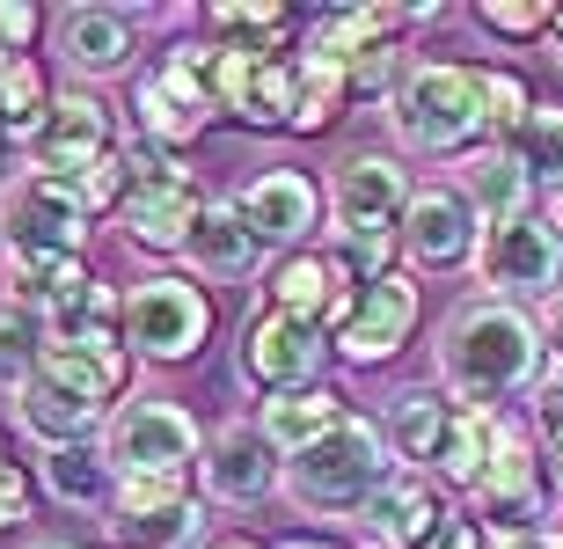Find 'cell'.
<instances>
[{
  "mask_svg": "<svg viewBox=\"0 0 563 549\" xmlns=\"http://www.w3.org/2000/svg\"><path fill=\"white\" fill-rule=\"evenodd\" d=\"M88 220H96V212H88L81 190L59 184V176H22L15 198H8V234H15V250H30V256H81Z\"/></svg>",
  "mask_w": 563,
  "mask_h": 549,
  "instance_id": "9a60e30c",
  "label": "cell"
},
{
  "mask_svg": "<svg viewBox=\"0 0 563 549\" xmlns=\"http://www.w3.org/2000/svg\"><path fill=\"white\" fill-rule=\"evenodd\" d=\"M37 374L66 396H81L103 410L110 396H125L132 381V352H125V330H81V338H44L37 352Z\"/></svg>",
  "mask_w": 563,
  "mask_h": 549,
  "instance_id": "2e32d148",
  "label": "cell"
},
{
  "mask_svg": "<svg viewBox=\"0 0 563 549\" xmlns=\"http://www.w3.org/2000/svg\"><path fill=\"white\" fill-rule=\"evenodd\" d=\"M44 484L59 491L66 506L118 498V484H110V462H103V454H88V447H52V454H44Z\"/></svg>",
  "mask_w": 563,
  "mask_h": 549,
  "instance_id": "d6a6232c",
  "label": "cell"
},
{
  "mask_svg": "<svg viewBox=\"0 0 563 549\" xmlns=\"http://www.w3.org/2000/svg\"><path fill=\"white\" fill-rule=\"evenodd\" d=\"M505 154L527 169V184H534V190H563V110L556 103H534V118L505 140Z\"/></svg>",
  "mask_w": 563,
  "mask_h": 549,
  "instance_id": "4dcf8cb0",
  "label": "cell"
},
{
  "mask_svg": "<svg viewBox=\"0 0 563 549\" xmlns=\"http://www.w3.org/2000/svg\"><path fill=\"white\" fill-rule=\"evenodd\" d=\"M542 322L512 308V300H468L446 338H439V381L454 403H476V410H498L505 396H520L542 381Z\"/></svg>",
  "mask_w": 563,
  "mask_h": 549,
  "instance_id": "6da1fadb",
  "label": "cell"
},
{
  "mask_svg": "<svg viewBox=\"0 0 563 549\" xmlns=\"http://www.w3.org/2000/svg\"><path fill=\"white\" fill-rule=\"evenodd\" d=\"M454 410H461V403L446 396V388H402V396L388 403V447H396L402 462L432 469V454H439V440H446Z\"/></svg>",
  "mask_w": 563,
  "mask_h": 549,
  "instance_id": "4316f807",
  "label": "cell"
},
{
  "mask_svg": "<svg viewBox=\"0 0 563 549\" xmlns=\"http://www.w3.org/2000/svg\"><path fill=\"white\" fill-rule=\"evenodd\" d=\"M125 352L132 360H154V366H184L206 352L212 338V300L206 286L190 278H140L125 294Z\"/></svg>",
  "mask_w": 563,
  "mask_h": 549,
  "instance_id": "8992f818",
  "label": "cell"
},
{
  "mask_svg": "<svg viewBox=\"0 0 563 549\" xmlns=\"http://www.w3.org/2000/svg\"><path fill=\"white\" fill-rule=\"evenodd\" d=\"M483 250V220L468 206L461 184H418L410 190V212H402V256L410 272H461L476 264Z\"/></svg>",
  "mask_w": 563,
  "mask_h": 549,
  "instance_id": "7c38bea8",
  "label": "cell"
},
{
  "mask_svg": "<svg viewBox=\"0 0 563 549\" xmlns=\"http://www.w3.org/2000/svg\"><path fill=\"white\" fill-rule=\"evenodd\" d=\"M8 162H15V132L0 125V169H8Z\"/></svg>",
  "mask_w": 563,
  "mask_h": 549,
  "instance_id": "ee69618b",
  "label": "cell"
},
{
  "mask_svg": "<svg viewBox=\"0 0 563 549\" xmlns=\"http://www.w3.org/2000/svg\"><path fill=\"white\" fill-rule=\"evenodd\" d=\"M352 418V410H344V396H336L330 381H322V388H292V396H264V418H256V432H264V440L278 447V454H300V447H314L322 440V432H336V425Z\"/></svg>",
  "mask_w": 563,
  "mask_h": 549,
  "instance_id": "603a6c76",
  "label": "cell"
},
{
  "mask_svg": "<svg viewBox=\"0 0 563 549\" xmlns=\"http://www.w3.org/2000/svg\"><path fill=\"white\" fill-rule=\"evenodd\" d=\"M410 176L396 154H352L330 184V220H336V264L374 286L388 278V256L402 250V212H410Z\"/></svg>",
  "mask_w": 563,
  "mask_h": 549,
  "instance_id": "7a4b0ae2",
  "label": "cell"
},
{
  "mask_svg": "<svg viewBox=\"0 0 563 549\" xmlns=\"http://www.w3.org/2000/svg\"><path fill=\"white\" fill-rule=\"evenodd\" d=\"M44 110H52V88H44L37 59L30 52H0V125L15 132V140H37Z\"/></svg>",
  "mask_w": 563,
  "mask_h": 549,
  "instance_id": "f546056e",
  "label": "cell"
},
{
  "mask_svg": "<svg viewBox=\"0 0 563 549\" xmlns=\"http://www.w3.org/2000/svg\"><path fill=\"white\" fill-rule=\"evenodd\" d=\"M206 30H220L228 44H250V52H278L286 44V8L278 0H212Z\"/></svg>",
  "mask_w": 563,
  "mask_h": 549,
  "instance_id": "1f68e13d",
  "label": "cell"
},
{
  "mask_svg": "<svg viewBox=\"0 0 563 549\" xmlns=\"http://www.w3.org/2000/svg\"><path fill=\"white\" fill-rule=\"evenodd\" d=\"M212 96L228 118L256 132H292V96H300V59L286 52H250V44H212Z\"/></svg>",
  "mask_w": 563,
  "mask_h": 549,
  "instance_id": "30bf717a",
  "label": "cell"
},
{
  "mask_svg": "<svg viewBox=\"0 0 563 549\" xmlns=\"http://www.w3.org/2000/svg\"><path fill=\"white\" fill-rule=\"evenodd\" d=\"M278 549H344V542H330V535H292V542H278Z\"/></svg>",
  "mask_w": 563,
  "mask_h": 549,
  "instance_id": "b9f144b4",
  "label": "cell"
},
{
  "mask_svg": "<svg viewBox=\"0 0 563 549\" xmlns=\"http://www.w3.org/2000/svg\"><path fill=\"white\" fill-rule=\"evenodd\" d=\"M534 447H542V469H549V491H563V374L542 388L534 403Z\"/></svg>",
  "mask_w": 563,
  "mask_h": 549,
  "instance_id": "8d00e7d4",
  "label": "cell"
},
{
  "mask_svg": "<svg viewBox=\"0 0 563 549\" xmlns=\"http://www.w3.org/2000/svg\"><path fill=\"white\" fill-rule=\"evenodd\" d=\"M59 59L74 66V74H88V81H103V74H125L132 66V15L125 8H66L59 22Z\"/></svg>",
  "mask_w": 563,
  "mask_h": 549,
  "instance_id": "7402d4cb",
  "label": "cell"
},
{
  "mask_svg": "<svg viewBox=\"0 0 563 549\" xmlns=\"http://www.w3.org/2000/svg\"><path fill=\"white\" fill-rule=\"evenodd\" d=\"M396 66H402L396 44H374V52H358V59H352V96H380V88L396 81Z\"/></svg>",
  "mask_w": 563,
  "mask_h": 549,
  "instance_id": "74e56055",
  "label": "cell"
},
{
  "mask_svg": "<svg viewBox=\"0 0 563 549\" xmlns=\"http://www.w3.org/2000/svg\"><path fill=\"white\" fill-rule=\"evenodd\" d=\"M483 286H498V300H542L563 286V228L556 220H512V228L483 234Z\"/></svg>",
  "mask_w": 563,
  "mask_h": 549,
  "instance_id": "5bb4252c",
  "label": "cell"
},
{
  "mask_svg": "<svg viewBox=\"0 0 563 549\" xmlns=\"http://www.w3.org/2000/svg\"><path fill=\"white\" fill-rule=\"evenodd\" d=\"M461 190H468V206H476L483 234H490V228H512V220H527V198H534L527 169H520V162H512L505 147L468 154V169H461Z\"/></svg>",
  "mask_w": 563,
  "mask_h": 549,
  "instance_id": "cb8c5ba5",
  "label": "cell"
},
{
  "mask_svg": "<svg viewBox=\"0 0 563 549\" xmlns=\"http://www.w3.org/2000/svg\"><path fill=\"white\" fill-rule=\"evenodd\" d=\"M132 118H140L146 147H190V140L220 118V96H212V44H176V52L132 88Z\"/></svg>",
  "mask_w": 563,
  "mask_h": 549,
  "instance_id": "5b68a950",
  "label": "cell"
},
{
  "mask_svg": "<svg viewBox=\"0 0 563 549\" xmlns=\"http://www.w3.org/2000/svg\"><path fill=\"white\" fill-rule=\"evenodd\" d=\"M30 154H37V176L81 184L88 169H103L110 154H118V118H110L103 96L66 88V96H52V110H44V132L30 140Z\"/></svg>",
  "mask_w": 563,
  "mask_h": 549,
  "instance_id": "8fae6325",
  "label": "cell"
},
{
  "mask_svg": "<svg viewBox=\"0 0 563 549\" xmlns=\"http://www.w3.org/2000/svg\"><path fill=\"white\" fill-rule=\"evenodd\" d=\"M549 37H556V44H563V8H556V30H549Z\"/></svg>",
  "mask_w": 563,
  "mask_h": 549,
  "instance_id": "7dc6e473",
  "label": "cell"
},
{
  "mask_svg": "<svg viewBox=\"0 0 563 549\" xmlns=\"http://www.w3.org/2000/svg\"><path fill=\"white\" fill-rule=\"evenodd\" d=\"M118 528L140 549H190L206 528V506L176 476H118Z\"/></svg>",
  "mask_w": 563,
  "mask_h": 549,
  "instance_id": "ac0fdd59",
  "label": "cell"
},
{
  "mask_svg": "<svg viewBox=\"0 0 563 549\" xmlns=\"http://www.w3.org/2000/svg\"><path fill=\"white\" fill-rule=\"evenodd\" d=\"M396 140L410 154H468L490 140V110H483V66L461 59H424L396 81Z\"/></svg>",
  "mask_w": 563,
  "mask_h": 549,
  "instance_id": "277c9868",
  "label": "cell"
},
{
  "mask_svg": "<svg viewBox=\"0 0 563 549\" xmlns=\"http://www.w3.org/2000/svg\"><path fill=\"white\" fill-rule=\"evenodd\" d=\"M542 344H549V360H556V374H563V300L549 308V330H542Z\"/></svg>",
  "mask_w": 563,
  "mask_h": 549,
  "instance_id": "60d3db41",
  "label": "cell"
},
{
  "mask_svg": "<svg viewBox=\"0 0 563 549\" xmlns=\"http://www.w3.org/2000/svg\"><path fill=\"white\" fill-rule=\"evenodd\" d=\"M542 549H563V528H549V535H542Z\"/></svg>",
  "mask_w": 563,
  "mask_h": 549,
  "instance_id": "f6af8a7d",
  "label": "cell"
},
{
  "mask_svg": "<svg viewBox=\"0 0 563 549\" xmlns=\"http://www.w3.org/2000/svg\"><path fill=\"white\" fill-rule=\"evenodd\" d=\"M336 344L330 330H314V322L286 316V308H256L242 322V381L264 388V396H292V388H322V360H330Z\"/></svg>",
  "mask_w": 563,
  "mask_h": 549,
  "instance_id": "9c48e42d",
  "label": "cell"
},
{
  "mask_svg": "<svg viewBox=\"0 0 563 549\" xmlns=\"http://www.w3.org/2000/svg\"><path fill=\"white\" fill-rule=\"evenodd\" d=\"M352 103V66L330 52H300V96H292V132H330Z\"/></svg>",
  "mask_w": 563,
  "mask_h": 549,
  "instance_id": "83f0119b",
  "label": "cell"
},
{
  "mask_svg": "<svg viewBox=\"0 0 563 549\" xmlns=\"http://www.w3.org/2000/svg\"><path fill=\"white\" fill-rule=\"evenodd\" d=\"M483 110H490V140H512L534 118V88L512 66H483Z\"/></svg>",
  "mask_w": 563,
  "mask_h": 549,
  "instance_id": "836d02e7",
  "label": "cell"
},
{
  "mask_svg": "<svg viewBox=\"0 0 563 549\" xmlns=\"http://www.w3.org/2000/svg\"><path fill=\"white\" fill-rule=\"evenodd\" d=\"M37 8H15V0H8V8H0V52H22V44L37 37Z\"/></svg>",
  "mask_w": 563,
  "mask_h": 549,
  "instance_id": "ab89813d",
  "label": "cell"
},
{
  "mask_svg": "<svg viewBox=\"0 0 563 549\" xmlns=\"http://www.w3.org/2000/svg\"><path fill=\"white\" fill-rule=\"evenodd\" d=\"M454 520L461 513L439 498V484H424L410 469H396V476L380 484V498L366 506V528L380 535V549H439Z\"/></svg>",
  "mask_w": 563,
  "mask_h": 549,
  "instance_id": "ffe728a7",
  "label": "cell"
},
{
  "mask_svg": "<svg viewBox=\"0 0 563 549\" xmlns=\"http://www.w3.org/2000/svg\"><path fill=\"white\" fill-rule=\"evenodd\" d=\"M198 454H206L198 418L168 396L125 403V410L110 418V440H103V462L118 469V476H176V484H190V462H198Z\"/></svg>",
  "mask_w": 563,
  "mask_h": 549,
  "instance_id": "52a82bcc",
  "label": "cell"
},
{
  "mask_svg": "<svg viewBox=\"0 0 563 549\" xmlns=\"http://www.w3.org/2000/svg\"><path fill=\"white\" fill-rule=\"evenodd\" d=\"M418 308H424V294H418V278H410V272H388V278H374V286H358L352 316L330 330L336 360L388 366L402 344H410V330H418Z\"/></svg>",
  "mask_w": 563,
  "mask_h": 549,
  "instance_id": "4fadbf2b",
  "label": "cell"
},
{
  "mask_svg": "<svg viewBox=\"0 0 563 549\" xmlns=\"http://www.w3.org/2000/svg\"><path fill=\"white\" fill-rule=\"evenodd\" d=\"M498 432H505L498 410L461 403L454 425H446V440H439V454H432V476H439V484H454V491H476L483 469H490V454H498Z\"/></svg>",
  "mask_w": 563,
  "mask_h": 549,
  "instance_id": "d4e9b609",
  "label": "cell"
},
{
  "mask_svg": "<svg viewBox=\"0 0 563 549\" xmlns=\"http://www.w3.org/2000/svg\"><path fill=\"white\" fill-rule=\"evenodd\" d=\"M556 228H563V212H556Z\"/></svg>",
  "mask_w": 563,
  "mask_h": 549,
  "instance_id": "f907efd6",
  "label": "cell"
},
{
  "mask_svg": "<svg viewBox=\"0 0 563 549\" xmlns=\"http://www.w3.org/2000/svg\"><path fill=\"white\" fill-rule=\"evenodd\" d=\"M234 212H242V228H250L264 250H292V242H308L314 220H322V190L300 169H264V176H250V184L234 190Z\"/></svg>",
  "mask_w": 563,
  "mask_h": 549,
  "instance_id": "e0dca14e",
  "label": "cell"
},
{
  "mask_svg": "<svg viewBox=\"0 0 563 549\" xmlns=\"http://www.w3.org/2000/svg\"><path fill=\"white\" fill-rule=\"evenodd\" d=\"M358 300V278L336 264V250H292L286 264L272 272V308L314 322V330H336Z\"/></svg>",
  "mask_w": 563,
  "mask_h": 549,
  "instance_id": "d6986e66",
  "label": "cell"
},
{
  "mask_svg": "<svg viewBox=\"0 0 563 549\" xmlns=\"http://www.w3.org/2000/svg\"><path fill=\"white\" fill-rule=\"evenodd\" d=\"M184 256L206 278H250L256 256H264V242L242 228V212H234V198H228V206H206V220L190 228V250Z\"/></svg>",
  "mask_w": 563,
  "mask_h": 549,
  "instance_id": "484cf974",
  "label": "cell"
},
{
  "mask_svg": "<svg viewBox=\"0 0 563 549\" xmlns=\"http://www.w3.org/2000/svg\"><path fill=\"white\" fill-rule=\"evenodd\" d=\"M8 469H15V462H8V440H0V476H8Z\"/></svg>",
  "mask_w": 563,
  "mask_h": 549,
  "instance_id": "bcb514c9",
  "label": "cell"
},
{
  "mask_svg": "<svg viewBox=\"0 0 563 549\" xmlns=\"http://www.w3.org/2000/svg\"><path fill=\"white\" fill-rule=\"evenodd\" d=\"M206 549H264V542H256V535H212Z\"/></svg>",
  "mask_w": 563,
  "mask_h": 549,
  "instance_id": "7bdbcfd3",
  "label": "cell"
},
{
  "mask_svg": "<svg viewBox=\"0 0 563 549\" xmlns=\"http://www.w3.org/2000/svg\"><path fill=\"white\" fill-rule=\"evenodd\" d=\"M96 403H81V396H66V388H52L44 374H30L22 381V425L37 432V440H52V447H81V432H96Z\"/></svg>",
  "mask_w": 563,
  "mask_h": 549,
  "instance_id": "f1b7e54d",
  "label": "cell"
},
{
  "mask_svg": "<svg viewBox=\"0 0 563 549\" xmlns=\"http://www.w3.org/2000/svg\"><path fill=\"white\" fill-rule=\"evenodd\" d=\"M476 22L490 37H542V30H556V8L549 0H483Z\"/></svg>",
  "mask_w": 563,
  "mask_h": 549,
  "instance_id": "e575fe53",
  "label": "cell"
},
{
  "mask_svg": "<svg viewBox=\"0 0 563 549\" xmlns=\"http://www.w3.org/2000/svg\"><path fill=\"white\" fill-rule=\"evenodd\" d=\"M556 59H563V44H556Z\"/></svg>",
  "mask_w": 563,
  "mask_h": 549,
  "instance_id": "681fc988",
  "label": "cell"
},
{
  "mask_svg": "<svg viewBox=\"0 0 563 549\" xmlns=\"http://www.w3.org/2000/svg\"><path fill=\"white\" fill-rule=\"evenodd\" d=\"M388 454H396L388 432L352 410L336 432H322L314 447H300V454L286 462V498L300 513H322V520H336V513H366L380 498V484L396 476Z\"/></svg>",
  "mask_w": 563,
  "mask_h": 549,
  "instance_id": "3957f363",
  "label": "cell"
},
{
  "mask_svg": "<svg viewBox=\"0 0 563 549\" xmlns=\"http://www.w3.org/2000/svg\"><path fill=\"white\" fill-rule=\"evenodd\" d=\"M15 520H30V476L8 469V476H0V535L15 528Z\"/></svg>",
  "mask_w": 563,
  "mask_h": 549,
  "instance_id": "f35d334b",
  "label": "cell"
},
{
  "mask_svg": "<svg viewBox=\"0 0 563 549\" xmlns=\"http://www.w3.org/2000/svg\"><path fill=\"white\" fill-rule=\"evenodd\" d=\"M37 352H44L37 322L22 316V308H0V381H30L37 374Z\"/></svg>",
  "mask_w": 563,
  "mask_h": 549,
  "instance_id": "d590c367",
  "label": "cell"
},
{
  "mask_svg": "<svg viewBox=\"0 0 563 549\" xmlns=\"http://www.w3.org/2000/svg\"><path fill=\"white\" fill-rule=\"evenodd\" d=\"M30 549H74V542H30Z\"/></svg>",
  "mask_w": 563,
  "mask_h": 549,
  "instance_id": "c3c4849f",
  "label": "cell"
},
{
  "mask_svg": "<svg viewBox=\"0 0 563 549\" xmlns=\"http://www.w3.org/2000/svg\"><path fill=\"white\" fill-rule=\"evenodd\" d=\"M125 169H132V184H125V206H118L125 234L140 250H190V228L206 220L198 184L162 147H125Z\"/></svg>",
  "mask_w": 563,
  "mask_h": 549,
  "instance_id": "ba28073f",
  "label": "cell"
},
{
  "mask_svg": "<svg viewBox=\"0 0 563 549\" xmlns=\"http://www.w3.org/2000/svg\"><path fill=\"white\" fill-rule=\"evenodd\" d=\"M286 484V469H278V447L256 432V425H220L206 447V491L220 506H256V498H272Z\"/></svg>",
  "mask_w": 563,
  "mask_h": 549,
  "instance_id": "44dd1931",
  "label": "cell"
}]
</instances>
